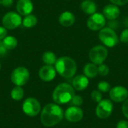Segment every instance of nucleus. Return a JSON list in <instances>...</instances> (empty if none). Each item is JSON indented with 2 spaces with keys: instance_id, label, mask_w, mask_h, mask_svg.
<instances>
[{
  "instance_id": "2eb2a0df",
  "label": "nucleus",
  "mask_w": 128,
  "mask_h": 128,
  "mask_svg": "<svg viewBox=\"0 0 128 128\" xmlns=\"http://www.w3.org/2000/svg\"><path fill=\"white\" fill-rule=\"evenodd\" d=\"M121 14L120 8L118 5L113 4H109L106 5L103 9V14L106 17V19H108L110 20H116Z\"/></svg>"
},
{
  "instance_id": "393cba45",
  "label": "nucleus",
  "mask_w": 128,
  "mask_h": 128,
  "mask_svg": "<svg viewBox=\"0 0 128 128\" xmlns=\"http://www.w3.org/2000/svg\"><path fill=\"white\" fill-rule=\"evenodd\" d=\"M98 74H100L102 76H106L109 74L110 73V68L109 67L105 64H100L98 66Z\"/></svg>"
},
{
  "instance_id": "f8f14e48",
  "label": "nucleus",
  "mask_w": 128,
  "mask_h": 128,
  "mask_svg": "<svg viewBox=\"0 0 128 128\" xmlns=\"http://www.w3.org/2000/svg\"><path fill=\"white\" fill-rule=\"evenodd\" d=\"M64 116L70 122H78L83 118V111L79 106H71L66 110Z\"/></svg>"
},
{
  "instance_id": "20e7f679",
  "label": "nucleus",
  "mask_w": 128,
  "mask_h": 128,
  "mask_svg": "<svg viewBox=\"0 0 128 128\" xmlns=\"http://www.w3.org/2000/svg\"><path fill=\"white\" fill-rule=\"evenodd\" d=\"M98 38L107 47H113L119 43V37L110 27H104L99 31Z\"/></svg>"
},
{
  "instance_id": "4be33fe9",
  "label": "nucleus",
  "mask_w": 128,
  "mask_h": 128,
  "mask_svg": "<svg viewBox=\"0 0 128 128\" xmlns=\"http://www.w3.org/2000/svg\"><path fill=\"white\" fill-rule=\"evenodd\" d=\"M2 42H3L4 46H5V48L8 50H14L16 47V46L18 45V40H17V39L14 36H12V35L7 36L2 40Z\"/></svg>"
},
{
  "instance_id": "2f4dec72",
  "label": "nucleus",
  "mask_w": 128,
  "mask_h": 128,
  "mask_svg": "<svg viewBox=\"0 0 128 128\" xmlns=\"http://www.w3.org/2000/svg\"><path fill=\"white\" fill-rule=\"evenodd\" d=\"M8 51V50L5 48V46H4L2 40H0V57L4 56L7 54Z\"/></svg>"
},
{
  "instance_id": "f3484780",
  "label": "nucleus",
  "mask_w": 128,
  "mask_h": 128,
  "mask_svg": "<svg viewBox=\"0 0 128 128\" xmlns=\"http://www.w3.org/2000/svg\"><path fill=\"white\" fill-rule=\"evenodd\" d=\"M89 80L88 78L85 75H77L76 76L72 81V86L75 90L83 91L88 86Z\"/></svg>"
},
{
  "instance_id": "4468645a",
  "label": "nucleus",
  "mask_w": 128,
  "mask_h": 128,
  "mask_svg": "<svg viewBox=\"0 0 128 128\" xmlns=\"http://www.w3.org/2000/svg\"><path fill=\"white\" fill-rule=\"evenodd\" d=\"M34 10V4L32 0H18L16 4V10L20 16L31 14Z\"/></svg>"
},
{
  "instance_id": "dca6fc26",
  "label": "nucleus",
  "mask_w": 128,
  "mask_h": 128,
  "mask_svg": "<svg viewBox=\"0 0 128 128\" xmlns=\"http://www.w3.org/2000/svg\"><path fill=\"white\" fill-rule=\"evenodd\" d=\"M75 21H76L75 15L69 10H65L62 12L58 17V22L60 25L64 27L72 26L75 23Z\"/></svg>"
},
{
  "instance_id": "7c9ffc66",
  "label": "nucleus",
  "mask_w": 128,
  "mask_h": 128,
  "mask_svg": "<svg viewBox=\"0 0 128 128\" xmlns=\"http://www.w3.org/2000/svg\"><path fill=\"white\" fill-rule=\"evenodd\" d=\"M112 4L118 5V6H123L128 3V0H109Z\"/></svg>"
},
{
  "instance_id": "473e14b6",
  "label": "nucleus",
  "mask_w": 128,
  "mask_h": 128,
  "mask_svg": "<svg viewBox=\"0 0 128 128\" xmlns=\"http://www.w3.org/2000/svg\"><path fill=\"white\" fill-rule=\"evenodd\" d=\"M14 0H1V4L4 8H10L12 6Z\"/></svg>"
},
{
  "instance_id": "ddd939ff",
  "label": "nucleus",
  "mask_w": 128,
  "mask_h": 128,
  "mask_svg": "<svg viewBox=\"0 0 128 128\" xmlns=\"http://www.w3.org/2000/svg\"><path fill=\"white\" fill-rule=\"evenodd\" d=\"M56 70L53 65H47L41 67L39 70V77L41 80L44 82H50L56 78Z\"/></svg>"
},
{
  "instance_id": "c9c22d12",
  "label": "nucleus",
  "mask_w": 128,
  "mask_h": 128,
  "mask_svg": "<svg viewBox=\"0 0 128 128\" xmlns=\"http://www.w3.org/2000/svg\"><path fill=\"white\" fill-rule=\"evenodd\" d=\"M0 4H1V0H0Z\"/></svg>"
},
{
  "instance_id": "72a5a7b5",
  "label": "nucleus",
  "mask_w": 128,
  "mask_h": 128,
  "mask_svg": "<svg viewBox=\"0 0 128 128\" xmlns=\"http://www.w3.org/2000/svg\"><path fill=\"white\" fill-rule=\"evenodd\" d=\"M116 128H128V122L125 120H121L118 122Z\"/></svg>"
},
{
  "instance_id": "c85d7f7f",
  "label": "nucleus",
  "mask_w": 128,
  "mask_h": 128,
  "mask_svg": "<svg viewBox=\"0 0 128 128\" xmlns=\"http://www.w3.org/2000/svg\"><path fill=\"white\" fill-rule=\"evenodd\" d=\"M122 113L124 116L128 119V99L124 101L122 106Z\"/></svg>"
},
{
  "instance_id": "1a4fd4ad",
  "label": "nucleus",
  "mask_w": 128,
  "mask_h": 128,
  "mask_svg": "<svg viewBox=\"0 0 128 128\" xmlns=\"http://www.w3.org/2000/svg\"><path fill=\"white\" fill-rule=\"evenodd\" d=\"M106 19L103 14L94 13L89 16L87 20V26L91 31H99L105 27Z\"/></svg>"
},
{
  "instance_id": "6ab92c4d",
  "label": "nucleus",
  "mask_w": 128,
  "mask_h": 128,
  "mask_svg": "<svg viewBox=\"0 0 128 128\" xmlns=\"http://www.w3.org/2000/svg\"><path fill=\"white\" fill-rule=\"evenodd\" d=\"M83 74L88 79L95 78L98 74V66L94 63H88L83 68Z\"/></svg>"
},
{
  "instance_id": "aec40b11",
  "label": "nucleus",
  "mask_w": 128,
  "mask_h": 128,
  "mask_svg": "<svg viewBox=\"0 0 128 128\" xmlns=\"http://www.w3.org/2000/svg\"><path fill=\"white\" fill-rule=\"evenodd\" d=\"M38 23V18L34 14H28L24 16L22 21V25L27 28L34 27Z\"/></svg>"
},
{
  "instance_id": "423d86ee",
  "label": "nucleus",
  "mask_w": 128,
  "mask_h": 128,
  "mask_svg": "<svg viewBox=\"0 0 128 128\" xmlns=\"http://www.w3.org/2000/svg\"><path fill=\"white\" fill-rule=\"evenodd\" d=\"M108 56V50L105 46L97 45L92 47L88 53L89 59L96 65L103 64Z\"/></svg>"
},
{
  "instance_id": "f257e3e1",
  "label": "nucleus",
  "mask_w": 128,
  "mask_h": 128,
  "mask_svg": "<svg viewBox=\"0 0 128 128\" xmlns=\"http://www.w3.org/2000/svg\"><path fill=\"white\" fill-rule=\"evenodd\" d=\"M64 117V111L57 104H48L44 106L40 114V122L46 127H52L58 124Z\"/></svg>"
},
{
  "instance_id": "39448f33",
  "label": "nucleus",
  "mask_w": 128,
  "mask_h": 128,
  "mask_svg": "<svg viewBox=\"0 0 128 128\" xmlns=\"http://www.w3.org/2000/svg\"><path fill=\"white\" fill-rule=\"evenodd\" d=\"M22 18L16 11H9L6 13L2 19V24L8 30H13L22 25Z\"/></svg>"
},
{
  "instance_id": "6e6552de",
  "label": "nucleus",
  "mask_w": 128,
  "mask_h": 128,
  "mask_svg": "<svg viewBox=\"0 0 128 128\" xmlns=\"http://www.w3.org/2000/svg\"><path fill=\"white\" fill-rule=\"evenodd\" d=\"M95 110L96 116L100 119H106L109 118L113 111V104L111 100L104 99L99 103Z\"/></svg>"
},
{
  "instance_id": "9b49d317",
  "label": "nucleus",
  "mask_w": 128,
  "mask_h": 128,
  "mask_svg": "<svg viewBox=\"0 0 128 128\" xmlns=\"http://www.w3.org/2000/svg\"><path fill=\"white\" fill-rule=\"evenodd\" d=\"M109 95L111 100L116 103H122L128 99V91L122 86H116L110 89Z\"/></svg>"
},
{
  "instance_id": "cd10ccee",
  "label": "nucleus",
  "mask_w": 128,
  "mask_h": 128,
  "mask_svg": "<svg viewBox=\"0 0 128 128\" xmlns=\"http://www.w3.org/2000/svg\"><path fill=\"white\" fill-rule=\"evenodd\" d=\"M119 40L122 43L128 44V28L123 30L119 36Z\"/></svg>"
},
{
  "instance_id": "a211bd4d",
  "label": "nucleus",
  "mask_w": 128,
  "mask_h": 128,
  "mask_svg": "<svg viewBox=\"0 0 128 128\" xmlns=\"http://www.w3.org/2000/svg\"><path fill=\"white\" fill-rule=\"evenodd\" d=\"M80 8L82 12L87 15H92L97 12V4L93 0H83L80 4Z\"/></svg>"
},
{
  "instance_id": "f03ea898",
  "label": "nucleus",
  "mask_w": 128,
  "mask_h": 128,
  "mask_svg": "<svg viewBox=\"0 0 128 128\" xmlns=\"http://www.w3.org/2000/svg\"><path fill=\"white\" fill-rule=\"evenodd\" d=\"M56 72L62 77L72 78L76 73L77 66L76 62L70 57L62 56L57 58L54 64Z\"/></svg>"
},
{
  "instance_id": "a878e982",
  "label": "nucleus",
  "mask_w": 128,
  "mask_h": 128,
  "mask_svg": "<svg viewBox=\"0 0 128 128\" xmlns=\"http://www.w3.org/2000/svg\"><path fill=\"white\" fill-rule=\"evenodd\" d=\"M91 98L92 100L96 103H99L103 100V95L99 90H94L91 94Z\"/></svg>"
},
{
  "instance_id": "e433bc0d",
  "label": "nucleus",
  "mask_w": 128,
  "mask_h": 128,
  "mask_svg": "<svg viewBox=\"0 0 128 128\" xmlns=\"http://www.w3.org/2000/svg\"><path fill=\"white\" fill-rule=\"evenodd\" d=\"M67 1H68V0H67Z\"/></svg>"
},
{
  "instance_id": "5701e85b",
  "label": "nucleus",
  "mask_w": 128,
  "mask_h": 128,
  "mask_svg": "<svg viewBox=\"0 0 128 128\" xmlns=\"http://www.w3.org/2000/svg\"><path fill=\"white\" fill-rule=\"evenodd\" d=\"M10 97L14 100H21L24 97V90L21 86H15L10 92Z\"/></svg>"
},
{
  "instance_id": "412c9836",
  "label": "nucleus",
  "mask_w": 128,
  "mask_h": 128,
  "mask_svg": "<svg viewBox=\"0 0 128 128\" xmlns=\"http://www.w3.org/2000/svg\"><path fill=\"white\" fill-rule=\"evenodd\" d=\"M57 57L53 52L46 51L42 55V61L45 64L47 65H54L56 62Z\"/></svg>"
},
{
  "instance_id": "7ed1b4c3",
  "label": "nucleus",
  "mask_w": 128,
  "mask_h": 128,
  "mask_svg": "<svg viewBox=\"0 0 128 128\" xmlns=\"http://www.w3.org/2000/svg\"><path fill=\"white\" fill-rule=\"evenodd\" d=\"M75 95L74 88L68 83L63 82L58 85L52 92V100L57 104L70 103Z\"/></svg>"
},
{
  "instance_id": "b1692460",
  "label": "nucleus",
  "mask_w": 128,
  "mask_h": 128,
  "mask_svg": "<svg viewBox=\"0 0 128 128\" xmlns=\"http://www.w3.org/2000/svg\"><path fill=\"white\" fill-rule=\"evenodd\" d=\"M98 88L100 92H109L111 89L110 84L106 81H101L98 84Z\"/></svg>"
},
{
  "instance_id": "f704fd0d",
  "label": "nucleus",
  "mask_w": 128,
  "mask_h": 128,
  "mask_svg": "<svg viewBox=\"0 0 128 128\" xmlns=\"http://www.w3.org/2000/svg\"><path fill=\"white\" fill-rule=\"evenodd\" d=\"M1 68H2V64H1V63H0V70H1Z\"/></svg>"
},
{
  "instance_id": "9d476101",
  "label": "nucleus",
  "mask_w": 128,
  "mask_h": 128,
  "mask_svg": "<svg viewBox=\"0 0 128 128\" xmlns=\"http://www.w3.org/2000/svg\"><path fill=\"white\" fill-rule=\"evenodd\" d=\"M41 106L40 103L34 98H28L26 99L22 104V111L28 116H36L39 114Z\"/></svg>"
},
{
  "instance_id": "0eeeda50",
  "label": "nucleus",
  "mask_w": 128,
  "mask_h": 128,
  "mask_svg": "<svg viewBox=\"0 0 128 128\" xmlns=\"http://www.w3.org/2000/svg\"><path fill=\"white\" fill-rule=\"evenodd\" d=\"M30 77L28 70L25 67L16 68L10 74L11 82L16 86H22L27 83Z\"/></svg>"
},
{
  "instance_id": "bb28decb",
  "label": "nucleus",
  "mask_w": 128,
  "mask_h": 128,
  "mask_svg": "<svg viewBox=\"0 0 128 128\" xmlns=\"http://www.w3.org/2000/svg\"><path fill=\"white\" fill-rule=\"evenodd\" d=\"M82 103H83L82 98L80 95H74L71 99V100L70 101V104L75 106H80L82 104Z\"/></svg>"
},
{
  "instance_id": "c756f323",
  "label": "nucleus",
  "mask_w": 128,
  "mask_h": 128,
  "mask_svg": "<svg viewBox=\"0 0 128 128\" xmlns=\"http://www.w3.org/2000/svg\"><path fill=\"white\" fill-rule=\"evenodd\" d=\"M8 29L3 26H0V40H3L8 36Z\"/></svg>"
}]
</instances>
